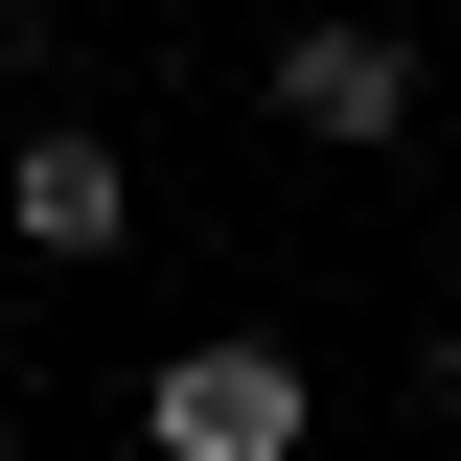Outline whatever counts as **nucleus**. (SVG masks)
I'll use <instances>...</instances> for the list:
<instances>
[{"instance_id": "f257e3e1", "label": "nucleus", "mask_w": 461, "mask_h": 461, "mask_svg": "<svg viewBox=\"0 0 461 461\" xmlns=\"http://www.w3.org/2000/svg\"><path fill=\"white\" fill-rule=\"evenodd\" d=\"M300 438H323V369L254 346V323H208V346L139 369V461H300Z\"/></svg>"}, {"instance_id": "f03ea898", "label": "nucleus", "mask_w": 461, "mask_h": 461, "mask_svg": "<svg viewBox=\"0 0 461 461\" xmlns=\"http://www.w3.org/2000/svg\"><path fill=\"white\" fill-rule=\"evenodd\" d=\"M0 230H23L47 277H93L115 230H139V139H115V115H23V162H0Z\"/></svg>"}, {"instance_id": "7ed1b4c3", "label": "nucleus", "mask_w": 461, "mask_h": 461, "mask_svg": "<svg viewBox=\"0 0 461 461\" xmlns=\"http://www.w3.org/2000/svg\"><path fill=\"white\" fill-rule=\"evenodd\" d=\"M277 115H300V139H346V162L415 139V23H300V47H277Z\"/></svg>"}, {"instance_id": "20e7f679", "label": "nucleus", "mask_w": 461, "mask_h": 461, "mask_svg": "<svg viewBox=\"0 0 461 461\" xmlns=\"http://www.w3.org/2000/svg\"><path fill=\"white\" fill-rule=\"evenodd\" d=\"M415 415H438V438H461V323H438V346H415Z\"/></svg>"}, {"instance_id": "39448f33", "label": "nucleus", "mask_w": 461, "mask_h": 461, "mask_svg": "<svg viewBox=\"0 0 461 461\" xmlns=\"http://www.w3.org/2000/svg\"><path fill=\"white\" fill-rule=\"evenodd\" d=\"M438 23H461V0H438Z\"/></svg>"}]
</instances>
